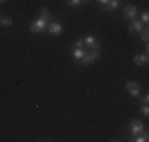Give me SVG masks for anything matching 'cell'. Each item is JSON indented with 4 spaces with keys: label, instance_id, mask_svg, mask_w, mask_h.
<instances>
[{
    "label": "cell",
    "instance_id": "cell-15",
    "mask_svg": "<svg viewBox=\"0 0 149 142\" xmlns=\"http://www.w3.org/2000/svg\"><path fill=\"white\" fill-rule=\"evenodd\" d=\"M67 3H68L70 6H78V5H81V0H67Z\"/></svg>",
    "mask_w": 149,
    "mask_h": 142
},
{
    "label": "cell",
    "instance_id": "cell-20",
    "mask_svg": "<svg viewBox=\"0 0 149 142\" xmlns=\"http://www.w3.org/2000/svg\"><path fill=\"white\" fill-rule=\"evenodd\" d=\"M97 2H98V3H100V5H103V6H105V5H106V3H108V2H109V0H97Z\"/></svg>",
    "mask_w": 149,
    "mask_h": 142
},
{
    "label": "cell",
    "instance_id": "cell-3",
    "mask_svg": "<svg viewBox=\"0 0 149 142\" xmlns=\"http://www.w3.org/2000/svg\"><path fill=\"white\" fill-rule=\"evenodd\" d=\"M125 88H127V92L130 93V97H133V98H138L141 95V88H140V85L135 82V81H129V82L125 84Z\"/></svg>",
    "mask_w": 149,
    "mask_h": 142
},
{
    "label": "cell",
    "instance_id": "cell-16",
    "mask_svg": "<svg viewBox=\"0 0 149 142\" xmlns=\"http://www.w3.org/2000/svg\"><path fill=\"white\" fill-rule=\"evenodd\" d=\"M148 13L149 11H144L143 16H141V22H143V24H148V21H149V14Z\"/></svg>",
    "mask_w": 149,
    "mask_h": 142
},
{
    "label": "cell",
    "instance_id": "cell-10",
    "mask_svg": "<svg viewBox=\"0 0 149 142\" xmlns=\"http://www.w3.org/2000/svg\"><path fill=\"white\" fill-rule=\"evenodd\" d=\"M120 5V0H109L105 5V11H113V10H118Z\"/></svg>",
    "mask_w": 149,
    "mask_h": 142
},
{
    "label": "cell",
    "instance_id": "cell-2",
    "mask_svg": "<svg viewBox=\"0 0 149 142\" xmlns=\"http://www.w3.org/2000/svg\"><path fill=\"white\" fill-rule=\"evenodd\" d=\"M97 59H100V51H98V49H89V52L86 51L84 57L81 59V63H83V65H89V63L95 62Z\"/></svg>",
    "mask_w": 149,
    "mask_h": 142
},
{
    "label": "cell",
    "instance_id": "cell-5",
    "mask_svg": "<svg viewBox=\"0 0 149 142\" xmlns=\"http://www.w3.org/2000/svg\"><path fill=\"white\" fill-rule=\"evenodd\" d=\"M143 28H144V24L141 22L140 19H136V17H135V19H132V24H130V27H129L130 33H136V32L140 33Z\"/></svg>",
    "mask_w": 149,
    "mask_h": 142
},
{
    "label": "cell",
    "instance_id": "cell-7",
    "mask_svg": "<svg viewBox=\"0 0 149 142\" xmlns=\"http://www.w3.org/2000/svg\"><path fill=\"white\" fill-rule=\"evenodd\" d=\"M83 43H86V44L89 46V49H98V48H100V43H98V40L95 37H92V35H89V37L84 38Z\"/></svg>",
    "mask_w": 149,
    "mask_h": 142
},
{
    "label": "cell",
    "instance_id": "cell-11",
    "mask_svg": "<svg viewBox=\"0 0 149 142\" xmlns=\"http://www.w3.org/2000/svg\"><path fill=\"white\" fill-rule=\"evenodd\" d=\"M72 54H73V57H74L76 60H81V59L84 57V54H86V51H84L83 48H76V49H73Z\"/></svg>",
    "mask_w": 149,
    "mask_h": 142
},
{
    "label": "cell",
    "instance_id": "cell-18",
    "mask_svg": "<svg viewBox=\"0 0 149 142\" xmlns=\"http://www.w3.org/2000/svg\"><path fill=\"white\" fill-rule=\"evenodd\" d=\"M83 44H84L83 41H76V43L73 44V49H76V48H83Z\"/></svg>",
    "mask_w": 149,
    "mask_h": 142
},
{
    "label": "cell",
    "instance_id": "cell-21",
    "mask_svg": "<svg viewBox=\"0 0 149 142\" xmlns=\"http://www.w3.org/2000/svg\"><path fill=\"white\" fill-rule=\"evenodd\" d=\"M81 2H83V3H87V2H89V0H81Z\"/></svg>",
    "mask_w": 149,
    "mask_h": 142
},
{
    "label": "cell",
    "instance_id": "cell-23",
    "mask_svg": "<svg viewBox=\"0 0 149 142\" xmlns=\"http://www.w3.org/2000/svg\"><path fill=\"white\" fill-rule=\"evenodd\" d=\"M0 21H2V19H0Z\"/></svg>",
    "mask_w": 149,
    "mask_h": 142
},
{
    "label": "cell",
    "instance_id": "cell-1",
    "mask_svg": "<svg viewBox=\"0 0 149 142\" xmlns=\"http://www.w3.org/2000/svg\"><path fill=\"white\" fill-rule=\"evenodd\" d=\"M48 24H49V16H45V14H41L38 19L32 21L30 22V32L32 33H43V32L48 28Z\"/></svg>",
    "mask_w": 149,
    "mask_h": 142
},
{
    "label": "cell",
    "instance_id": "cell-9",
    "mask_svg": "<svg viewBox=\"0 0 149 142\" xmlns=\"http://www.w3.org/2000/svg\"><path fill=\"white\" fill-rule=\"evenodd\" d=\"M133 62H135V65H138V66L146 65L148 63V54H136L133 57Z\"/></svg>",
    "mask_w": 149,
    "mask_h": 142
},
{
    "label": "cell",
    "instance_id": "cell-22",
    "mask_svg": "<svg viewBox=\"0 0 149 142\" xmlns=\"http://www.w3.org/2000/svg\"><path fill=\"white\" fill-rule=\"evenodd\" d=\"M0 2H5V0H0Z\"/></svg>",
    "mask_w": 149,
    "mask_h": 142
},
{
    "label": "cell",
    "instance_id": "cell-8",
    "mask_svg": "<svg viewBox=\"0 0 149 142\" xmlns=\"http://www.w3.org/2000/svg\"><path fill=\"white\" fill-rule=\"evenodd\" d=\"M46 30L49 32V33L51 35H60V32H62V26H60L59 22H49L48 24V28H46Z\"/></svg>",
    "mask_w": 149,
    "mask_h": 142
},
{
    "label": "cell",
    "instance_id": "cell-12",
    "mask_svg": "<svg viewBox=\"0 0 149 142\" xmlns=\"http://www.w3.org/2000/svg\"><path fill=\"white\" fill-rule=\"evenodd\" d=\"M148 137H149V134H148V131H144L143 134H136V136H135V142H146L148 141Z\"/></svg>",
    "mask_w": 149,
    "mask_h": 142
},
{
    "label": "cell",
    "instance_id": "cell-4",
    "mask_svg": "<svg viewBox=\"0 0 149 142\" xmlns=\"http://www.w3.org/2000/svg\"><path fill=\"white\" fill-rule=\"evenodd\" d=\"M143 130H144V125H143V122H140V120H132V123H130V133H132L133 136H136V134H140Z\"/></svg>",
    "mask_w": 149,
    "mask_h": 142
},
{
    "label": "cell",
    "instance_id": "cell-6",
    "mask_svg": "<svg viewBox=\"0 0 149 142\" xmlns=\"http://www.w3.org/2000/svg\"><path fill=\"white\" fill-rule=\"evenodd\" d=\"M124 16H125L127 19H135V17L138 16V8L135 5H127L125 10H124Z\"/></svg>",
    "mask_w": 149,
    "mask_h": 142
},
{
    "label": "cell",
    "instance_id": "cell-13",
    "mask_svg": "<svg viewBox=\"0 0 149 142\" xmlns=\"http://www.w3.org/2000/svg\"><path fill=\"white\" fill-rule=\"evenodd\" d=\"M140 33H141V40H143L144 43H148V40H149V30H148V27H144Z\"/></svg>",
    "mask_w": 149,
    "mask_h": 142
},
{
    "label": "cell",
    "instance_id": "cell-14",
    "mask_svg": "<svg viewBox=\"0 0 149 142\" xmlns=\"http://www.w3.org/2000/svg\"><path fill=\"white\" fill-rule=\"evenodd\" d=\"M0 24H2L3 27H10L13 24V19H10V17H6V19H2L0 21Z\"/></svg>",
    "mask_w": 149,
    "mask_h": 142
},
{
    "label": "cell",
    "instance_id": "cell-19",
    "mask_svg": "<svg viewBox=\"0 0 149 142\" xmlns=\"http://www.w3.org/2000/svg\"><path fill=\"white\" fill-rule=\"evenodd\" d=\"M148 103H149V97H148V95H144V97H143V104H148Z\"/></svg>",
    "mask_w": 149,
    "mask_h": 142
},
{
    "label": "cell",
    "instance_id": "cell-17",
    "mask_svg": "<svg viewBox=\"0 0 149 142\" xmlns=\"http://www.w3.org/2000/svg\"><path fill=\"white\" fill-rule=\"evenodd\" d=\"M141 114H143V115H146V117L149 115V109H148V106H146V104H144L143 108H141Z\"/></svg>",
    "mask_w": 149,
    "mask_h": 142
}]
</instances>
